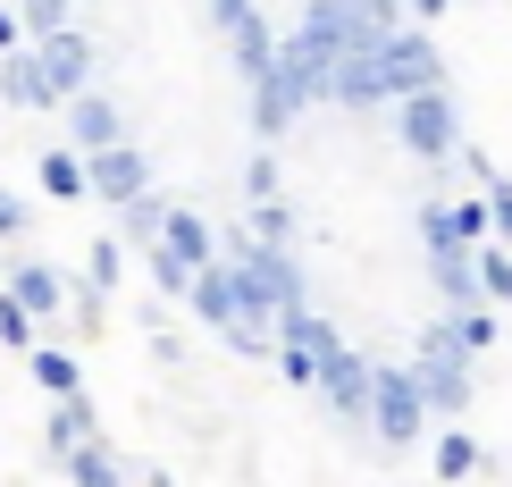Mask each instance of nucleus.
I'll use <instances>...</instances> for the list:
<instances>
[{
    "instance_id": "obj_6",
    "label": "nucleus",
    "mask_w": 512,
    "mask_h": 487,
    "mask_svg": "<svg viewBox=\"0 0 512 487\" xmlns=\"http://www.w3.org/2000/svg\"><path fill=\"white\" fill-rule=\"evenodd\" d=\"M378 76H387V93H395V101L412 93V84H445V51L420 34V17H412V34H403V17L378 34Z\"/></svg>"
},
{
    "instance_id": "obj_29",
    "label": "nucleus",
    "mask_w": 512,
    "mask_h": 487,
    "mask_svg": "<svg viewBox=\"0 0 512 487\" xmlns=\"http://www.w3.org/2000/svg\"><path fill=\"white\" fill-rule=\"evenodd\" d=\"M0 286H9V261H0Z\"/></svg>"
},
{
    "instance_id": "obj_13",
    "label": "nucleus",
    "mask_w": 512,
    "mask_h": 487,
    "mask_svg": "<svg viewBox=\"0 0 512 487\" xmlns=\"http://www.w3.org/2000/svg\"><path fill=\"white\" fill-rule=\"evenodd\" d=\"M34 42H42V59H51L59 93H84V84H93V34H76V26H51V34H34Z\"/></svg>"
},
{
    "instance_id": "obj_11",
    "label": "nucleus",
    "mask_w": 512,
    "mask_h": 487,
    "mask_svg": "<svg viewBox=\"0 0 512 487\" xmlns=\"http://www.w3.org/2000/svg\"><path fill=\"white\" fill-rule=\"evenodd\" d=\"M34 185L51 202H84L93 194V152H84V143H51V152L34 160Z\"/></svg>"
},
{
    "instance_id": "obj_14",
    "label": "nucleus",
    "mask_w": 512,
    "mask_h": 487,
    "mask_svg": "<svg viewBox=\"0 0 512 487\" xmlns=\"http://www.w3.org/2000/svg\"><path fill=\"white\" fill-rule=\"evenodd\" d=\"M51 471H59V479H84V487H110V479H135V462H126L110 437H84V446H68Z\"/></svg>"
},
{
    "instance_id": "obj_7",
    "label": "nucleus",
    "mask_w": 512,
    "mask_h": 487,
    "mask_svg": "<svg viewBox=\"0 0 512 487\" xmlns=\"http://www.w3.org/2000/svg\"><path fill=\"white\" fill-rule=\"evenodd\" d=\"M0 101H9V110H59V76H51V59H42V42H17V51H0Z\"/></svg>"
},
{
    "instance_id": "obj_17",
    "label": "nucleus",
    "mask_w": 512,
    "mask_h": 487,
    "mask_svg": "<svg viewBox=\"0 0 512 487\" xmlns=\"http://www.w3.org/2000/svg\"><path fill=\"white\" fill-rule=\"evenodd\" d=\"M26 378L42 395H76L84 387V362H76V345H34L26 353Z\"/></svg>"
},
{
    "instance_id": "obj_10",
    "label": "nucleus",
    "mask_w": 512,
    "mask_h": 487,
    "mask_svg": "<svg viewBox=\"0 0 512 487\" xmlns=\"http://www.w3.org/2000/svg\"><path fill=\"white\" fill-rule=\"evenodd\" d=\"M143 185H152L143 143H101V152H93V202H135Z\"/></svg>"
},
{
    "instance_id": "obj_4",
    "label": "nucleus",
    "mask_w": 512,
    "mask_h": 487,
    "mask_svg": "<svg viewBox=\"0 0 512 487\" xmlns=\"http://www.w3.org/2000/svg\"><path fill=\"white\" fill-rule=\"evenodd\" d=\"M319 404H328V420H353V429H370V404H378V362L353 345H336L328 362H319Z\"/></svg>"
},
{
    "instance_id": "obj_12",
    "label": "nucleus",
    "mask_w": 512,
    "mask_h": 487,
    "mask_svg": "<svg viewBox=\"0 0 512 487\" xmlns=\"http://www.w3.org/2000/svg\"><path fill=\"white\" fill-rule=\"evenodd\" d=\"M9 294H26V303L42 311V320H59V311L76 303V286H68V269H51V261H34V252H17V261H9Z\"/></svg>"
},
{
    "instance_id": "obj_20",
    "label": "nucleus",
    "mask_w": 512,
    "mask_h": 487,
    "mask_svg": "<svg viewBox=\"0 0 512 487\" xmlns=\"http://www.w3.org/2000/svg\"><path fill=\"white\" fill-rule=\"evenodd\" d=\"M479 286H487V303H504V311H512V244H504V236H487V244H479Z\"/></svg>"
},
{
    "instance_id": "obj_27",
    "label": "nucleus",
    "mask_w": 512,
    "mask_h": 487,
    "mask_svg": "<svg viewBox=\"0 0 512 487\" xmlns=\"http://www.w3.org/2000/svg\"><path fill=\"white\" fill-rule=\"evenodd\" d=\"M487 202H496V236H504V244H512V185H504V177H496V185H487Z\"/></svg>"
},
{
    "instance_id": "obj_24",
    "label": "nucleus",
    "mask_w": 512,
    "mask_h": 487,
    "mask_svg": "<svg viewBox=\"0 0 512 487\" xmlns=\"http://www.w3.org/2000/svg\"><path fill=\"white\" fill-rule=\"evenodd\" d=\"M17 9H26L34 34H51V26H68V17H76V0H17Z\"/></svg>"
},
{
    "instance_id": "obj_19",
    "label": "nucleus",
    "mask_w": 512,
    "mask_h": 487,
    "mask_svg": "<svg viewBox=\"0 0 512 487\" xmlns=\"http://www.w3.org/2000/svg\"><path fill=\"white\" fill-rule=\"evenodd\" d=\"M42 328H51V320H42L26 294L0 286V353H34V345H42Z\"/></svg>"
},
{
    "instance_id": "obj_28",
    "label": "nucleus",
    "mask_w": 512,
    "mask_h": 487,
    "mask_svg": "<svg viewBox=\"0 0 512 487\" xmlns=\"http://www.w3.org/2000/svg\"><path fill=\"white\" fill-rule=\"evenodd\" d=\"M445 9H454V0H403V17H420V26H437Z\"/></svg>"
},
{
    "instance_id": "obj_5",
    "label": "nucleus",
    "mask_w": 512,
    "mask_h": 487,
    "mask_svg": "<svg viewBox=\"0 0 512 487\" xmlns=\"http://www.w3.org/2000/svg\"><path fill=\"white\" fill-rule=\"evenodd\" d=\"M429 387H420V370H378V404H370V429L387 437V446H420L429 437Z\"/></svg>"
},
{
    "instance_id": "obj_26",
    "label": "nucleus",
    "mask_w": 512,
    "mask_h": 487,
    "mask_svg": "<svg viewBox=\"0 0 512 487\" xmlns=\"http://www.w3.org/2000/svg\"><path fill=\"white\" fill-rule=\"evenodd\" d=\"M17 42H34V26H26V9H17V0H0V51H17Z\"/></svg>"
},
{
    "instance_id": "obj_18",
    "label": "nucleus",
    "mask_w": 512,
    "mask_h": 487,
    "mask_svg": "<svg viewBox=\"0 0 512 487\" xmlns=\"http://www.w3.org/2000/svg\"><path fill=\"white\" fill-rule=\"evenodd\" d=\"M429 471H437V479H479V471H487V446H479L471 429H437Z\"/></svg>"
},
{
    "instance_id": "obj_9",
    "label": "nucleus",
    "mask_w": 512,
    "mask_h": 487,
    "mask_svg": "<svg viewBox=\"0 0 512 487\" xmlns=\"http://www.w3.org/2000/svg\"><path fill=\"white\" fill-rule=\"evenodd\" d=\"M59 118H68V143H84V152H101V143H126V118H118V101L101 93V84L68 93V101H59Z\"/></svg>"
},
{
    "instance_id": "obj_21",
    "label": "nucleus",
    "mask_w": 512,
    "mask_h": 487,
    "mask_svg": "<svg viewBox=\"0 0 512 487\" xmlns=\"http://www.w3.org/2000/svg\"><path fill=\"white\" fill-rule=\"evenodd\" d=\"M126 252H135L126 236H101L93 252H84V278H93V286H118V278H126Z\"/></svg>"
},
{
    "instance_id": "obj_23",
    "label": "nucleus",
    "mask_w": 512,
    "mask_h": 487,
    "mask_svg": "<svg viewBox=\"0 0 512 487\" xmlns=\"http://www.w3.org/2000/svg\"><path fill=\"white\" fill-rule=\"evenodd\" d=\"M17 236H34V210H26V194L0 185V244H17Z\"/></svg>"
},
{
    "instance_id": "obj_1",
    "label": "nucleus",
    "mask_w": 512,
    "mask_h": 487,
    "mask_svg": "<svg viewBox=\"0 0 512 487\" xmlns=\"http://www.w3.org/2000/svg\"><path fill=\"white\" fill-rule=\"evenodd\" d=\"M185 311L219 336V345H236L244 362H269L277 353V311L261 303V286L244 278V261L227 252V261H210L202 278H194V294H185Z\"/></svg>"
},
{
    "instance_id": "obj_2",
    "label": "nucleus",
    "mask_w": 512,
    "mask_h": 487,
    "mask_svg": "<svg viewBox=\"0 0 512 487\" xmlns=\"http://www.w3.org/2000/svg\"><path fill=\"white\" fill-rule=\"evenodd\" d=\"M395 143L412 160H454L462 152V110L445 84H412V93L395 101Z\"/></svg>"
},
{
    "instance_id": "obj_16",
    "label": "nucleus",
    "mask_w": 512,
    "mask_h": 487,
    "mask_svg": "<svg viewBox=\"0 0 512 487\" xmlns=\"http://www.w3.org/2000/svg\"><path fill=\"white\" fill-rule=\"evenodd\" d=\"M168 210H177V202H168L160 185H143L135 202H118V236L135 244V252H143V244H160V227H168Z\"/></svg>"
},
{
    "instance_id": "obj_15",
    "label": "nucleus",
    "mask_w": 512,
    "mask_h": 487,
    "mask_svg": "<svg viewBox=\"0 0 512 487\" xmlns=\"http://www.w3.org/2000/svg\"><path fill=\"white\" fill-rule=\"evenodd\" d=\"M42 437H51V462L68 454V446H84V437H101V412H93V395H51V420H42Z\"/></svg>"
},
{
    "instance_id": "obj_3",
    "label": "nucleus",
    "mask_w": 512,
    "mask_h": 487,
    "mask_svg": "<svg viewBox=\"0 0 512 487\" xmlns=\"http://www.w3.org/2000/svg\"><path fill=\"white\" fill-rule=\"evenodd\" d=\"M336 345H345V336H336L328 311H319V303H294L286 320H277V353H269V370L286 378V387H303V395H311V387H319V362H328Z\"/></svg>"
},
{
    "instance_id": "obj_22",
    "label": "nucleus",
    "mask_w": 512,
    "mask_h": 487,
    "mask_svg": "<svg viewBox=\"0 0 512 487\" xmlns=\"http://www.w3.org/2000/svg\"><path fill=\"white\" fill-rule=\"evenodd\" d=\"M252 236H261V244H294V210H286V194L252 202Z\"/></svg>"
},
{
    "instance_id": "obj_25",
    "label": "nucleus",
    "mask_w": 512,
    "mask_h": 487,
    "mask_svg": "<svg viewBox=\"0 0 512 487\" xmlns=\"http://www.w3.org/2000/svg\"><path fill=\"white\" fill-rule=\"evenodd\" d=\"M244 194H252V202H269V194H277V152H261V160L244 168Z\"/></svg>"
},
{
    "instance_id": "obj_8",
    "label": "nucleus",
    "mask_w": 512,
    "mask_h": 487,
    "mask_svg": "<svg viewBox=\"0 0 512 487\" xmlns=\"http://www.w3.org/2000/svg\"><path fill=\"white\" fill-rule=\"evenodd\" d=\"M420 387H429V412L437 420H462L471 412V353L462 345H429V336H420Z\"/></svg>"
}]
</instances>
